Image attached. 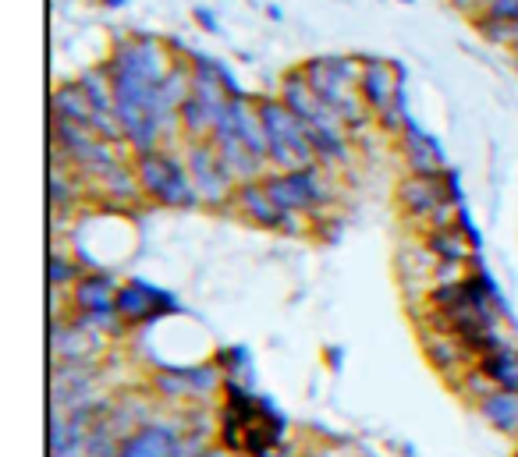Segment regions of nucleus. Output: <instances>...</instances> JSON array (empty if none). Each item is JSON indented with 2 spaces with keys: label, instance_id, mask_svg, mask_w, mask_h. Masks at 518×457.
I'll return each mask as SVG.
<instances>
[{
  "label": "nucleus",
  "instance_id": "1",
  "mask_svg": "<svg viewBox=\"0 0 518 457\" xmlns=\"http://www.w3.org/2000/svg\"><path fill=\"white\" fill-rule=\"evenodd\" d=\"M171 68L174 54L167 50L164 39L142 36V32L118 39V47L107 61L118 110H150L153 114V103H157V93Z\"/></svg>",
  "mask_w": 518,
  "mask_h": 457
},
{
  "label": "nucleus",
  "instance_id": "2",
  "mask_svg": "<svg viewBox=\"0 0 518 457\" xmlns=\"http://www.w3.org/2000/svg\"><path fill=\"white\" fill-rule=\"evenodd\" d=\"M302 75L313 86V93L345 121L348 132H359L362 124L369 121V107L362 103L359 93V57H309L302 64Z\"/></svg>",
  "mask_w": 518,
  "mask_h": 457
},
{
  "label": "nucleus",
  "instance_id": "3",
  "mask_svg": "<svg viewBox=\"0 0 518 457\" xmlns=\"http://www.w3.org/2000/svg\"><path fill=\"white\" fill-rule=\"evenodd\" d=\"M132 167L139 174L142 195L150 202H157V206H167V210H196V206H203L196 185H192L189 167L171 149L139 153L132 160Z\"/></svg>",
  "mask_w": 518,
  "mask_h": 457
},
{
  "label": "nucleus",
  "instance_id": "4",
  "mask_svg": "<svg viewBox=\"0 0 518 457\" xmlns=\"http://www.w3.org/2000/svg\"><path fill=\"white\" fill-rule=\"evenodd\" d=\"M267 195L274 199V206L288 217H320L323 206H330L334 188H330V174L320 163H309L299 171H270L263 178Z\"/></svg>",
  "mask_w": 518,
  "mask_h": 457
},
{
  "label": "nucleus",
  "instance_id": "5",
  "mask_svg": "<svg viewBox=\"0 0 518 457\" xmlns=\"http://www.w3.org/2000/svg\"><path fill=\"white\" fill-rule=\"evenodd\" d=\"M256 107H259V117H263V128H267L270 167H274V171H299V167L316 163L306 139V128L299 124V117L284 107L281 96H259Z\"/></svg>",
  "mask_w": 518,
  "mask_h": 457
},
{
  "label": "nucleus",
  "instance_id": "6",
  "mask_svg": "<svg viewBox=\"0 0 518 457\" xmlns=\"http://www.w3.org/2000/svg\"><path fill=\"white\" fill-rule=\"evenodd\" d=\"M54 149H61V160L86 178H100L114 163H121V153L110 142L96 139L89 128L75 121H61V117H54Z\"/></svg>",
  "mask_w": 518,
  "mask_h": 457
},
{
  "label": "nucleus",
  "instance_id": "7",
  "mask_svg": "<svg viewBox=\"0 0 518 457\" xmlns=\"http://www.w3.org/2000/svg\"><path fill=\"white\" fill-rule=\"evenodd\" d=\"M181 160H185V167H189L192 185H196L199 202H203V206H210V210H224V206H231L238 185H235V178L224 171V163H220L217 149L210 146V139L185 142Z\"/></svg>",
  "mask_w": 518,
  "mask_h": 457
},
{
  "label": "nucleus",
  "instance_id": "8",
  "mask_svg": "<svg viewBox=\"0 0 518 457\" xmlns=\"http://www.w3.org/2000/svg\"><path fill=\"white\" fill-rule=\"evenodd\" d=\"M277 96H281V103L291 110V114L299 117L302 128H334V132H348L345 121L313 93V86L306 82L302 68L288 71V75L281 78V93Z\"/></svg>",
  "mask_w": 518,
  "mask_h": 457
},
{
  "label": "nucleus",
  "instance_id": "9",
  "mask_svg": "<svg viewBox=\"0 0 518 457\" xmlns=\"http://www.w3.org/2000/svg\"><path fill=\"white\" fill-rule=\"evenodd\" d=\"M118 291L114 277L107 273H82V280L71 291V305L82 323L89 326H118Z\"/></svg>",
  "mask_w": 518,
  "mask_h": 457
},
{
  "label": "nucleus",
  "instance_id": "10",
  "mask_svg": "<svg viewBox=\"0 0 518 457\" xmlns=\"http://www.w3.org/2000/svg\"><path fill=\"white\" fill-rule=\"evenodd\" d=\"M231 210L238 217H245L249 224L256 227H267V231H288V234H302L306 231V217H288L274 206V199L267 195V185L263 178L259 181H249V185H238L235 188V199H231Z\"/></svg>",
  "mask_w": 518,
  "mask_h": 457
},
{
  "label": "nucleus",
  "instance_id": "11",
  "mask_svg": "<svg viewBox=\"0 0 518 457\" xmlns=\"http://www.w3.org/2000/svg\"><path fill=\"white\" fill-rule=\"evenodd\" d=\"M359 93H362V103L369 107V114L380 117L405 93V89H401V68L394 61H384V57H366V61H362V75H359Z\"/></svg>",
  "mask_w": 518,
  "mask_h": 457
},
{
  "label": "nucleus",
  "instance_id": "12",
  "mask_svg": "<svg viewBox=\"0 0 518 457\" xmlns=\"http://www.w3.org/2000/svg\"><path fill=\"white\" fill-rule=\"evenodd\" d=\"M448 202H455V199H451L444 178H416V174H409V178L398 185V206L409 213L412 220L433 224V217H437Z\"/></svg>",
  "mask_w": 518,
  "mask_h": 457
},
{
  "label": "nucleus",
  "instance_id": "13",
  "mask_svg": "<svg viewBox=\"0 0 518 457\" xmlns=\"http://www.w3.org/2000/svg\"><path fill=\"white\" fill-rule=\"evenodd\" d=\"M118 319L128 326L150 323V319L174 312V298H167L164 291H157L153 284H142V280H128L118 291Z\"/></svg>",
  "mask_w": 518,
  "mask_h": 457
},
{
  "label": "nucleus",
  "instance_id": "14",
  "mask_svg": "<svg viewBox=\"0 0 518 457\" xmlns=\"http://www.w3.org/2000/svg\"><path fill=\"white\" fill-rule=\"evenodd\" d=\"M100 334L96 326L71 319V323H57L50 334V348L61 365H93V358L100 355Z\"/></svg>",
  "mask_w": 518,
  "mask_h": 457
},
{
  "label": "nucleus",
  "instance_id": "15",
  "mask_svg": "<svg viewBox=\"0 0 518 457\" xmlns=\"http://www.w3.org/2000/svg\"><path fill=\"white\" fill-rule=\"evenodd\" d=\"M401 156H405V163H409V171L416 178H444L448 174L440 142L433 135H426L416 121H409V128L401 132Z\"/></svg>",
  "mask_w": 518,
  "mask_h": 457
},
{
  "label": "nucleus",
  "instance_id": "16",
  "mask_svg": "<svg viewBox=\"0 0 518 457\" xmlns=\"http://www.w3.org/2000/svg\"><path fill=\"white\" fill-rule=\"evenodd\" d=\"M178 440H181L178 429L150 422V426H142L139 433L128 436L114 457H171L174 447H178Z\"/></svg>",
  "mask_w": 518,
  "mask_h": 457
},
{
  "label": "nucleus",
  "instance_id": "17",
  "mask_svg": "<svg viewBox=\"0 0 518 457\" xmlns=\"http://www.w3.org/2000/svg\"><path fill=\"white\" fill-rule=\"evenodd\" d=\"M423 348L430 355V362L437 369H451V365H469L472 351L462 344V337H455L451 330H440V326H430L423 330Z\"/></svg>",
  "mask_w": 518,
  "mask_h": 457
},
{
  "label": "nucleus",
  "instance_id": "18",
  "mask_svg": "<svg viewBox=\"0 0 518 457\" xmlns=\"http://www.w3.org/2000/svg\"><path fill=\"white\" fill-rule=\"evenodd\" d=\"M50 114L61 117V121H75L82 124V128H89L96 110L93 103L86 100L79 82H61V86L54 89V96H50Z\"/></svg>",
  "mask_w": 518,
  "mask_h": 457
},
{
  "label": "nucleus",
  "instance_id": "19",
  "mask_svg": "<svg viewBox=\"0 0 518 457\" xmlns=\"http://www.w3.org/2000/svg\"><path fill=\"white\" fill-rule=\"evenodd\" d=\"M479 415L504 436H515L518 440V394L515 390H494L490 397L476 404Z\"/></svg>",
  "mask_w": 518,
  "mask_h": 457
},
{
  "label": "nucleus",
  "instance_id": "20",
  "mask_svg": "<svg viewBox=\"0 0 518 457\" xmlns=\"http://www.w3.org/2000/svg\"><path fill=\"white\" fill-rule=\"evenodd\" d=\"M426 248L433 252L437 263H469L472 259V241L462 227H437V231L426 234Z\"/></svg>",
  "mask_w": 518,
  "mask_h": 457
},
{
  "label": "nucleus",
  "instance_id": "21",
  "mask_svg": "<svg viewBox=\"0 0 518 457\" xmlns=\"http://www.w3.org/2000/svg\"><path fill=\"white\" fill-rule=\"evenodd\" d=\"M96 188H100L103 195L110 199V206H118V202H135L142 199V188H139V174H135V167H128L125 160L114 163L107 174H100L96 178Z\"/></svg>",
  "mask_w": 518,
  "mask_h": 457
},
{
  "label": "nucleus",
  "instance_id": "22",
  "mask_svg": "<svg viewBox=\"0 0 518 457\" xmlns=\"http://www.w3.org/2000/svg\"><path fill=\"white\" fill-rule=\"evenodd\" d=\"M75 82L82 86V93H86V100L93 103L96 114H114V110H118V103H114V82H110L107 64L82 71V75L75 78Z\"/></svg>",
  "mask_w": 518,
  "mask_h": 457
},
{
  "label": "nucleus",
  "instance_id": "23",
  "mask_svg": "<svg viewBox=\"0 0 518 457\" xmlns=\"http://www.w3.org/2000/svg\"><path fill=\"white\" fill-rule=\"evenodd\" d=\"M479 369L487 372L497 390H515L518 394V351L515 348H501L494 351V355H483L479 358Z\"/></svg>",
  "mask_w": 518,
  "mask_h": 457
},
{
  "label": "nucleus",
  "instance_id": "24",
  "mask_svg": "<svg viewBox=\"0 0 518 457\" xmlns=\"http://www.w3.org/2000/svg\"><path fill=\"white\" fill-rule=\"evenodd\" d=\"M82 192V181H79V171L75 167H68V163L61 160V167H50V206L54 210H71V202L79 199Z\"/></svg>",
  "mask_w": 518,
  "mask_h": 457
},
{
  "label": "nucleus",
  "instance_id": "25",
  "mask_svg": "<svg viewBox=\"0 0 518 457\" xmlns=\"http://www.w3.org/2000/svg\"><path fill=\"white\" fill-rule=\"evenodd\" d=\"M476 29L490 39V43H504V47H518V25L515 22H501V18H476Z\"/></svg>",
  "mask_w": 518,
  "mask_h": 457
},
{
  "label": "nucleus",
  "instance_id": "26",
  "mask_svg": "<svg viewBox=\"0 0 518 457\" xmlns=\"http://www.w3.org/2000/svg\"><path fill=\"white\" fill-rule=\"evenodd\" d=\"M50 284L54 287H64V284H79L82 280V266L75 263V259H68L64 252H50Z\"/></svg>",
  "mask_w": 518,
  "mask_h": 457
},
{
  "label": "nucleus",
  "instance_id": "27",
  "mask_svg": "<svg viewBox=\"0 0 518 457\" xmlns=\"http://www.w3.org/2000/svg\"><path fill=\"white\" fill-rule=\"evenodd\" d=\"M192 15H196V22H199V25H203V29H206V32H217V29H220L217 15H213V11H210V8H196V11H192Z\"/></svg>",
  "mask_w": 518,
  "mask_h": 457
},
{
  "label": "nucleus",
  "instance_id": "28",
  "mask_svg": "<svg viewBox=\"0 0 518 457\" xmlns=\"http://www.w3.org/2000/svg\"><path fill=\"white\" fill-rule=\"evenodd\" d=\"M451 4H455L458 11H469V15H472V11H479V8L487 11L490 0H451Z\"/></svg>",
  "mask_w": 518,
  "mask_h": 457
},
{
  "label": "nucleus",
  "instance_id": "29",
  "mask_svg": "<svg viewBox=\"0 0 518 457\" xmlns=\"http://www.w3.org/2000/svg\"><path fill=\"white\" fill-rule=\"evenodd\" d=\"M203 457H231V454H228V450H220V447H210Z\"/></svg>",
  "mask_w": 518,
  "mask_h": 457
},
{
  "label": "nucleus",
  "instance_id": "30",
  "mask_svg": "<svg viewBox=\"0 0 518 457\" xmlns=\"http://www.w3.org/2000/svg\"><path fill=\"white\" fill-rule=\"evenodd\" d=\"M267 15L274 18V22H281V18H284V15H281V8H274V4H270V8H267Z\"/></svg>",
  "mask_w": 518,
  "mask_h": 457
},
{
  "label": "nucleus",
  "instance_id": "31",
  "mask_svg": "<svg viewBox=\"0 0 518 457\" xmlns=\"http://www.w3.org/2000/svg\"><path fill=\"white\" fill-rule=\"evenodd\" d=\"M107 8H121V4H128V0H103Z\"/></svg>",
  "mask_w": 518,
  "mask_h": 457
},
{
  "label": "nucleus",
  "instance_id": "32",
  "mask_svg": "<svg viewBox=\"0 0 518 457\" xmlns=\"http://www.w3.org/2000/svg\"><path fill=\"white\" fill-rule=\"evenodd\" d=\"M401 4H416V0H401Z\"/></svg>",
  "mask_w": 518,
  "mask_h": 457
},
{
  "label": "nucleus",
  "instance_id": "33",
  "mask_svg": "<svg viewBox=\"0 0 518 457\" xmlns=\"http://www.w3.org/2000/svg\"><path fill=\"white\" fill-rule=\"evenodd\" d=\"M515 454H518V450H515Z\"/></svg>",
  "mask_w": 518,
  "mask_h": 457
}]
</instances>
